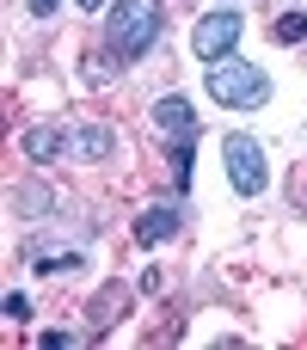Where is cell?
I'll use <instances>...</instances> for the list:
<instances>
[{"label":"cell","mask_w":307,"mask_h":350,"mask_svg":"<svg viewBox=\"0 0 307 350\" xmlns=\"http://www.w3.org/2000/svg\"><path fill=\"white\" fill-rule=\"evenodd\" d=\"M166 31V6L160 0H111V18H105V43L117 62H135L160 43Z\"/></svg>","instance_id":"1"},{"label":"cell","mask_w":307,"mask_h":350,"mask_svg":"<svg viewBox=\"0 0 307 350\" xmlns=\"http://www.w3.org/2000/svg\"><path fill=\"white\" fill-rule=\"evenodd\" d=\"M203 80H209V98H215V105H228V111H258V105L271 98L265 68H252V62H240V55L209 62V68H203Z\"/></svg>","instance_id":"2"},{"label":"cell","mask_w":307,"mask_h":350,"mask_svg":"<svg viewBox=\"0 0 307 350\" xmlns=\"http://www.w3.org/2000/svg\"><path fill=\"white\" fill-rule=\"evenodd\" d=\"M222 160H228V185L240 191V197H258L265 185H271V166H265V148L252 142V135H228L222 142Z\"/></svg>","instance_id":"3"},{"label":"cell","mask_w":307,"mask_h":350,"mask_svg":"<svg viewBox=\"0 0 307 350\" xmlns=\"http://www.w3.org/2000/svg\"><path fill=\"white\" fill-rule=\"evenodd\" d=\"M240 31H246V18H240L234 6H215V12H203V18H197V31H191V49H197V62H222V55H234Z\"/></svg>","instance_id":"4"},{"label":"cell","mask_w":307,"mask_h":350,"mask_svg":"<svg viewBox=\"0 0 307 350\" xmlns=\"http://www.w3.org/2000/svg\"><path fill=\"white\" fill-rule=\"evenodd\" d=\"M129 301H135L129 283H105V289L86 301V338H111V332L129 320Z\"/></svg>","instance_id":"5"},{"label":"cell","mask_w":307,"mask_h":350,"mask_svg":"<svg viewBox=\"0 0 307 350\" xmlns=\"http://www.w3.org/2000/svg\"><path fill=\"white\" fill-rule=\"evenodd\" d=\"M148 117H154V129H160L166 142H197V135H203V129H197V111H191V98H178V92H166V98H160Z\"/></svg>","instance_id":"6"},{"label":"cell","mask_w":307,"mask_h":350,"mask_svg":"<svg viewBox=\"0 0 307 350\" xmlns=\"http://www.w3.org/2000/svg\"><path fill=\"white\" fill-rule=\"evenodd\" d=\"M178 228H185V215H178L172 203H154V209L135 215V240H142V246H160V240H172Z\"/></svg>","instance_id":"7"},{"label":"cell","mask_w":307,"mask_h":350,"mask_svg":"<svg viewBox=\"0 0 307 350\" xmlns=\"http://www.w3.org/2000/svg\"><path fill=\"white\" fill-rule=\"evenodd\" d=\"M68 142H74V135H62L55 123H31V129H25V160H31V166H49V160H62Z\"/></svg>","instance_id":"8"},{"label":"cell","mask_w":307,"mask_h":350,"mask_svg":"<svg viewBox=\"0 0 307 350\" xmlns=\"http://www.w3.org/2000/svg\"><path fill=\"white\" fill-rule=\"evenodd\" d=\"M111 148H117V135H111L105 123H80V129H74V154H80V160H92V166H98Z\"/></svg>","instance_id":"9"},{"label":"cell","mask_w":307,"mask_h":350,"mask_svg":"<svg viewBox=\"0 0 307 350\" xmlns=\"http://www.w3.org/2000/svg\"><path fill=\"white\" fill-rule=\"evenodd\" d=\"M191 154H197V142H172V191L191 185Z\"/></svg>","instance_id":"10"},{"label":"cell","mask_w":307,"mask_h":350,"mask_svg":"<svg viewBox=\"0 0 307 350\" xmlns=\"http://www.w3.org/2000/svg\"><path fill=\"white\" fill-rule=\"evenodd\" d=\"M271 37H277V43H302L307 37V12H283V18L271 25Z\"/></svg>","instance_id":"11"},{"label":"cell","mask_w":307,"mask_h":350,"mask_svg":"<svg viewBox=\"0 0 307 350\" xmlns=\"http://www.w3.org/2000/svg\"><path fill=\"white\" fill-rule=\"evenodd\" d=\"M6 320L25 326V320H31V301H25V295H6Z\"/></svg>","instance_id":"12"},{"label":"cell","mask_w":307,"mask_h":350,"mask_svg":"<svg viewBox=\"0 0 307 350\" xmlns=\"http://www.w3.org/2000/svg\"><path fill=\"white\" fill-rule=\"evenodd\" d=\"M37 345H43V350H68V345H80V338H74V332H43Z\"/></svg>","instance_id":"13"},{"label":"cell","mask_w":307,"mask_h":350,"mask_svg":"<svg viewBox=\"0 0 307 350\" xmlns=\"http://www.w3.org/2000/svg\"><path fill=\"white\" fill-rule=\"evenodd\" d=\"M25 6H31V18H55L62 12V0H25Z\"/></svg>","instance_id":"14"},{"label":"cell","mask_w":307,"mask_h":350,"mask_svg":"<svg viewBox=\"0 0 307 350\" xmlns=\"http://www.w3.org/2000/svg\"><path fill=\"white\" fill-rule=\"evenodd\" d=\"M74 6H86V12H98V6H105V0H74Z\"/></svg>","instance_id":"15"}]
</instances>
